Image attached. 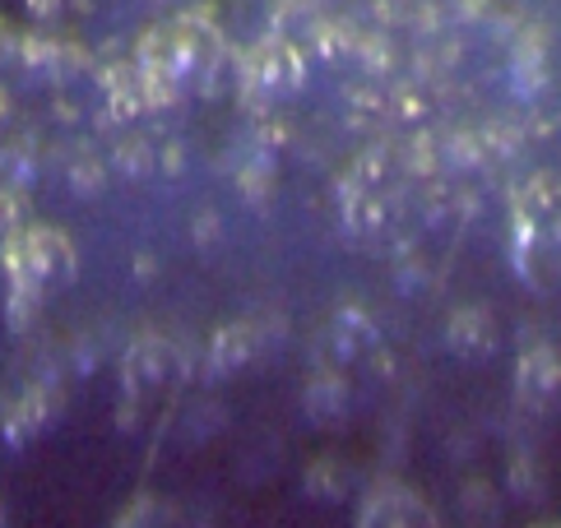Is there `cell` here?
<instances>
[{"label":"cell","mask_w":561,"mask_h":528,"mask_svg":"<svg viewBox=\"0 0 561 528\" xmlns=\"http://www.w3.org/2000/svg\"><path fill=\"white\" fill-rule=\"evenodd\" d=\"M0 528H5V519H0Z\"/></svg>","instance_id":"obj_5"},{"label":"cell","mask_w":561,"mask_h":528,"mask_svg":"<svg viewBox=\"0 0 561 528\" xmlns=\"http://www.w3.org/2000/svg\"><path fill=\"white\" fill-rule=\"evenodd\" d=\"M5 274L24 297H51L79 274L75 241L56 228H19L5 237Z\"/></svg>","instance_id":"obj_1"},{"label":"cell","mask_w":561,"mask_h":528,"mask_svg":"<svg viewBox=\"0 0 561 528\" xmlns=\"http://www.w3.org/2000/svg\"><path fill=\"white\" fill-rule=\"evenodd\" d=\"M357 528H440V519L404 482H380L367 492L363 510H357Z\"/></svg>","instance_id":"obj_3"},{"label":"cell","mask_w":561,"mask_h":528,"mask_svg":"<svg viewBox=\"0 0 561 528\" xmlns=\"http://www.w3.org/2000/svg\"><path fill=\"white\" fill-rule=\"evenodd\" d=\"M538 528H552V524H538Z\"/></svg>","instance_id":"obj_4"},{"label":"cell","mask_w":561,"mask_h":528,"mask_svg":"<svg viewBox=\"0 0 561 528\" xmlns=\"http://www.w3.org/2000/svg\"><path fill=\"white\" fill-rule=\"evenodd\" d=\"M199 66H205V43L195 24H172L145 43V70L158 84H186Z\"/></svg>","instance_id":"obj_2"}]
</instances>
